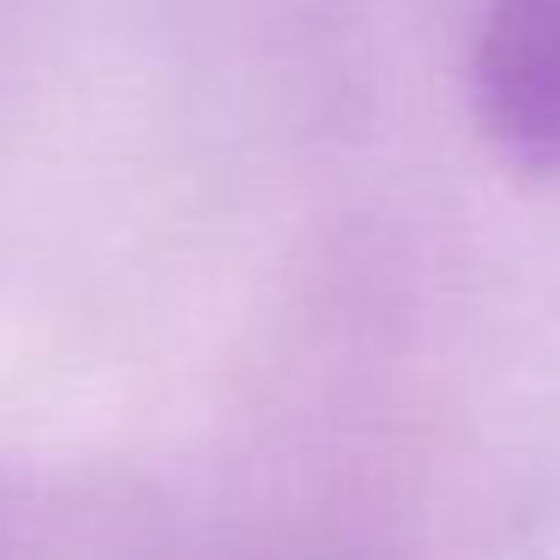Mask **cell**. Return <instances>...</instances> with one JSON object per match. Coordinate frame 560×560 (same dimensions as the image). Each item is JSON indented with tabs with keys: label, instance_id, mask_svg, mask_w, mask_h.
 <instances>
[{
	"label": "cell",
	"instance_id": "1",
	"mask_svg": "<svg viewBox=\"0 0 560 560\" xmlns=\"http://www.w3.org/2000/svg\"><path fill=\"white\" fill-rule=\"evenodd\" d=\"M470 91L500 158L560 175V0H488Z\"/></svg>",
	"mask_w": 560,
	"mask_h": 560
}]
</instances>
